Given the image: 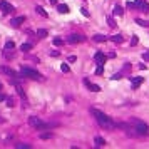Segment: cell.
Segmentation results:
<instances>
[{
	"label": "cell",
	"instance_id": "obj_39",
	"mask_svg": "<svg viewBox=\"0 0 149 149\" xmlns=\"http://www.w3.org/2000/svg\"><path fill=\"white\" fill-rule=\"evenodd\" d=\"M3 122H5V119H3V117H0V124H3Z\"/></svg>",
	"mask_w": 149,
	"mask_h": 149
},
{
	"label": "cell",
	"instance_id": "obj_37",
	"mask_svg": "<svg viewBox=\"0 0 149 149\" xmlns=\"http://www.w3.org/2000/svg\"><path fill=\"white\" fill-rule=\"evenodd\" d=\"M5 99H7V97H5V95L2 94V92H0V101H5Z\"/></svg>",
	"mask_w": 149,
	"mask_h": 149
},
{
	"label": "cell",
	"instance_id": "obj_35",
	"mask_svg": "<svg viewBox=\"0 0 149 149\" xmlns=\"http://www.w3.org/2000/svg\"><path fill=\"white\" fill-rule=\"evenodd\" d=\"M76 59H77L76 55H70V57H69V62H76Z\"/></svg>",
	"mask_w": 149,
	"mask_h": 149
},
{
	"label": "cell",
	"instance_id": "obj_28",
	"mask_svg": "<svg viewBox=\"0 0 149 149\" xmlns=\"http://www.w3.org/2000/svg\"><path fill=\"white\" fill-rule=\"evenodd\" d=\"M60 70H62V72H69V65H67V64H62V65H60Z\"/></svg>",
	"mask_w": 149,
	"mask_h": 149
},
{
	"label": "cell",
	"instance_id": "obj_24",
	"mask_svg": "<svg viewBox=\"0 0 149 149\" xmlns=\"http://www.w3.org/2000/svg\"><path fill=\"white\" fill-rule=\"evenodd\" d=\"M15 147H17V149H30V144H24V143H20V144H15Z\"/></svg>",
	"mask_w": 149,
	"mask_h": 149
},
{
	"label": "cell",
	"instance_id": "obj_5",
	"mask_svg": "<svg viewBox=\"0 0 149 149\" xmlns=\"http://www.w3.org/2000/svg\"><path fill=\"white\" fill-rule=\"evenodd\" d=\"M0 10H2L3 15H9V13L13 12V5L9 3V2H5V0H2V2H0Z\"/></svg>",
	"mask_w": 149,
	"mask_h": 149
},
{
	"label": "cell",
	"instance_id": "obj_7",
	"mask_svg": "<svg viewBox=\"0 0 149 149\" xmlns=\"http://www.w3.org/2000/svg\"><path fill=\"white\" fill-rule=\"evenodd\" d=\"M82 40H84V37L79 35V34H72V35L67 37V42H69V44H79V42H82Z\"/></svg>",
	"mask_w": 149,
	"mask_h": 149
},
{
	"label": "cell",
	"instance_id": "obj_14",
	"mask_svg": "<svg viewBox=\"0 0 149 149\" xmlns=\"http://www.w3.org/2000/svg\"><path fill=\"white\" fill-rule=\"evenodd\" d=\"M111 40L114 42V44H122V42H124V37H122L121 34H117V35H112Z\"/></svg>",
	"mask_w": 149,
	"mask_h": 149
},
{
	"label": "cell",
	"instance_id": "obj_17",
	"mask_svg": "<svg viewBox=\"0 0 149 149\" xmlns=\"http://www.w3.org/2000/svg\"><path fill=\"white\" fill-rule=\"evenodd\" d=\"M136 24L141 27H149V20H143V19H136Z\"/></svg>",
	"mask_w": 149,
	"mask_h": 149
},
{
	"label": "cell",
	"instance_id": "obj_19",
	"mask_svg": "<svg viewBox=\"0 0 149 149\" xmlns=\"http://www.w3.org/2000/svg\"><path fill=\"white\" fill-rule=\"evenodd\" d=\"M20 50H24V52L32 50V44H22V45H20Z\"/></svg>",
	"mask_w": 149,
	"mask_h": 149
},
{
	"label": "cell",
	"instance_id": "obj_34",
	"mask_svg": "<svg viewBox=\"0 0 149 149\" xmlns=\"http://www.w3.org/2000/svg\"><path fill=\"white\" fill-rule=\"evenodd\" d=\"M50 55H52V57H59V52H57V50H52Z\"/></svg>",
	"mask_w": 149,
	"mask_h": 149
},
{
	"label": "cell",
	"instance_id": "obj_9",
	"mask_svg": "<svg viewBox=\"0 0 149 149\" xmlns=\"http://www.w3.org/2000/svg\"><path fill=\"white\" fill-rule=\"evenodd\" d=\"M94 59H95V62H97L99 65H104V62H106V59H107V55H104L102 52H95Z\"/></svg>",
	"mask_w": 149,
	"mask_h": 149
},
{
	"label": "cell",
	"instance_id": "obj_18",
	"mask_svg": "<svg viewBox=\"0 0 149 149\" xmlns=\"http://www.w3.org/2000/svg\"><path fill=\"white\" fill-rule=\"evenodd\" d=\"M122 13H124V9L119 7V5H116L114 7V15H121V17H122Z\"/></svg>",
	"mask_w": 149,
	"mask_h": 149
},
{
	"label": "cell",
	"instance_id": "obj_6",
	"mask_svg": "<svg viewBox=\"0 0 149 149\" xmlns=\"http://www.w3.org/2000/svg\"><path fill=\"white\" fill-rule=\"evenodd\" d=\"M0 72L7 74V76H10V77H20V76H22V74H17L15 70H12L10 67H5V65H0Z\"/></svg>",
	"mask_w": 149,
	"mask_h": 149
},
{
	"label": "cell",
	"instance_id": "obj_36",
	"mask_svg": "<svg viewBox=\"0 0 149 149\" xmlns=\"http://www.w3.org/2000/svg\"><path fill=\"white\" fill-rule=\"evenodd\" d=\"M80 10H82V13H84V15H86V17H89V12H87L86 9H80Z\"/></svg>",
	"mask_w": 149,
	"mask_h": 149
},
{
	"label": "cell",
	"instance_id": "obj_38",
	"mask_svg": "<svg viewBox=\"0 0 149 149\" xmlns=\"http://www.w3.org/2000/svg\"><path fill=\"white\" fill-rule=\"evenodd\" d=\"M49 2H50L52 5H57V0H49Z\"/></svg>",
	"mask_w": 149,
	"mask_h": 149
},
{
	"label": "cell",
	"instance_id": "obj_16",
	"mask_svg": "<svg viewBox=\"0 0 149 149\" xmlns=\"http://www.w3.org/2000/svg\"><path fill=\"white\" fill-rule=\"evenodd\" d=\"M94 42H107V37L106 35H101V34H97V35H94Z\"/></svg>",
	"mask_w": 149,
	"mask_h": 149
},
{
	"label": "cell",
	"instance_id": "obj_10",
	"mask_svg": "<svg viewBox=\"0 0 149 149\" xmlns=\"http://www.w3.org/2000/svg\"><path fill=\"white\" fill-rule=\"evenodd\" d=\"M84 84H86V86H87V89L92 91V92H99V91H101V87H99L97 84H92L89 79H86V80H84Z\"/></svg>",
	"mask_w": 149,
	"mask_h": 149
},
{
	"label": "cell",
	"instance_id": "obj_2",
	"mask_svg": "<svg viewBox=\"0 0 149 149\" xmlns=\"http://www.w3.org/2000/svg\"><path fill=\"white\" fill-rule=\"evenodd\" d=\"M20 74H22V77H27V79H32V80H42V79H44V77H42L37 70L30 69V67H25V65H22Z\"/></svg>",
	"mask_w": 149,
	"mask_h": 149
},
{
	"label": "cell",
	"instance_id": "obj_20",
	"mask_svg": "<svg viewBox=\"0 0 149 149\" xmlns=\"http://www.w3.org/2000/svg\"><path fill=\"white\" fill-rule=\"evenodd\" d=\"M35 10H37L39 15H42V17H49V15H47V12H45V10L42 9V7H35Z\"/></svg>",
	"mask_w": 149,
	"mask_h": 149
},
{
	"label": "cell",
	"instance_id": "obj_31",
	"mask_svg": "<svg viewBox=\"0 0 149 149\" xmlns=\"http://www.w3.org/2000/svg\"><path fill=\"white\" fill-rule=\"evenodd\" d=\"M102 72H104V69H102V65H99L97 70H95V74H97V76H102Z\"/></svg>",
	"mask_w": 149,
	"mask_h": 149
},
{
	"label": "cell",
	"instance_id": "obj_12",
	"mask_svg": "<svg viewBox=\"0 0 149 149\" xmlns=\"http://www.w3.org/2000/svg\"><path fill=\"white\" fill-rule=\"evenodd\" d=\"M131 82H132V89H137V87L144 82V79L143 77H131Z\"/></svg>",
	"mask_w": 149,
	"mask_h": 149
},
{
	"label": "cell",
	"instance_id": "obj_22",
	"mask_svg": "<svg viewBox=\"0 0 149 149\" xmlns=\"http://www.w3.org/2000/svg\"><path fill=\"white\" fill-rule=\"evenodd\" d=\"M37 35H39L40 39L47 37V30H45V29H39V30H37Z\"/></svg>",
	"mask_w": 149,
	"mask_h": 149
},
{
	"label": "cell",
	"instance_id": "obj_33",
	"mask_svg": "<svg viewBox=\"0 0 149 149\" xmlns=\"http://www.w3.org/2000/svg\"><path fill=\"white\" fill-rule=\"evenodd\" d=\"M143 59H144V60H149V50H147V52H144V54H143Z\"/></svg>",
	"mask_w": 149,
	"mask_h": 149
},
{
	"label": "cell",
	"instance_id": "obj_3",
	"mask_svg": "<svg viewBox=\"0 0 149 149\" xmlns=\"http://www.w3.org/2000/svg\"><path fill=\"white\" fill-rule=\"evenodd\" d=\"M29 124L32 127H35V129H49V127H52V124H45L44 121H42L40 117H35V116H32V117H29Z\"/></svg>",
	"mask_w": 149,
	"mask_h": 149
},
{
	"label": "cell",
	"instance_id": "obj_1",
	"mask_svg": "<svg viewBox=\"0 0 149 149\" xmlns=\"http://www.w3.org/2000/svg\"><path fill=\"white\" fill-rule=\"evenodd\" d=\"M91 114L95 117V121L99 122V126L104 127V129H114V127H117V124H116L114 121L109 117V116H106L104 112H101L99 109H94V107H92V109H91Z\"/></svg>",
	"mask_w": 149,
	"mask_h": 149
},
{
	"label": "cell",
	"instance_id": "obj_23",
	"mask_svg": "<svg viewBox=\"0 0 149 149\" xmlns=\"http://www.w3.org/2000/svg\"><path fill=\"white\" fill-rule=\"evenodd\" d=\"M5 102H7V106H9V107L15 106V99H13V97H7V99H5Z\"/></svg>",
	"mask_w": 149,
	"mask_h": 149
},
{
	"label": "cell",
	"instance_id": "obj_26",
	"mask_svg": "<svg viewBox=\"0 0 149 149\" xmlns=\"http://www.w3.org/2000/svg\"><path fill=\"white\" fill-rule=\"evenodd\" d=\"M15 89H17V92H19V95H22V97H25V94H24V89L19 86V84H15Z\"/></svg>",
	"mask_w": 149,
	"mask_h": 149
},
{
	"label": "cell",
	"instance_id": "obj_8",
	"mask_svg": "<svg viewBox=\"0 0 149 149\" xmlns=\"http://www.w3.org/2000/svg\"><path fill=\"white\" fill-rule=\"evenodd\" d=\"M134 5H136L137 9H141L143 12H147L149 10V5H147L146 0H134Z\"/></svg>",
	"mask_w": 149,
	"mask_h": 149
},
{
	"label": "cell",
	"instance_id": "obj_13",
	"mask_svg": "<svg viewBox=\"0 0 149 149\" xmlns=\"http://www.w3.org/2000/svg\"><path fill=\"white\" fill-rule=\"evenodd\" d=\"M57 10H59L60 13H69V5H65V3H59Z\"/></svg>",
	"mask_w": 149,
	"mask_h": 149
},
{
	"label": "cell",
	"instance_id": "obj_25",
	"mask_svg": "<svg viewBox=\"0 0 149 149\" xmlns=\"http://www.w3.org/2000/svg\"><path fill=\"white\" fill-rule=\"evenodd\" d=\"M13 47H15V44H13L12 40H9V42H7V44H5V50H12Z\"/></svg>",
	"mask_w": 149,
	"mask_h": 149
},
{
	"label": "cell",
	"instance_id": "obj_30",
	"mask_svg": "<svg viewBox=\"0 0 149 149\" xmlns=\"http://www.w3.org/2000/svg\"><path fill=\"white\" fill-rule=\"evenodd\" d=\"M137 42H139V39H137V35H134V37L131 39V45H136Z\"/></svg>",
	"mask_w": 149,
	"mask_h": 149
},
{
	"label": "cell",
	"instance_id": "obj_40",
	"mask_svg": "<svg viewBox=\"0 0 149 149\" xmlns=\"http://www.w3.org/2000/svg\"><path fill=\"white\" fill-rule=\"evenodd\" d=\"M0 91H2V82H0Z\"/></svg>",
	"mask_w": 149,
	"mask_h": 149
},
{
	"label": "cell",
	"instance_id": "obj_32",
	"mask_svg": "<svg viewBox=\"0 0 149 149\" xmlns=\"http://www.w3.org/2000/svg\"><path fill=\"white\" fill-rule=\"evenodd\" d=\"M121 77H122V72H121V74H116V76H112V79L117 80V79H121Z\"/></svg>",
	"mask_w": 149,
	"mask_h": 149
},
{
	"label": "cell",
	"instance_id": "obj_15",
	"mask_svg": "<svg viewBox=\"0 0 149 149\" xmlns=\"http://www.w3.org/2000/svg\"><path fill=\"white\" fill-rule=\"evenodd\" d=\"M94 143H95V146H97V147H104V146H106V141L102 139L101 136H97V137H95V139H94Z\"/></svg>",
	"mask_w": 149,
	"mask_h": 149
},
{
	"label": "cell",
	"instance_id": "obj_29",
	"mask_svg": "<svg viewBox=\"0 0 149 149\" xmlns=\"http://www.w3.org/2000/svg\"><path fill=\"white\" fill-rule=\"evenodd\" d=\"M107 24H109L111 27H116V25H117V24L114 22V19H112V17H109V19H107Z\"/></svg>",
	"mask_w": 149,
	"mask_h": 149
},
{
	"label": "cell",
	"instance_id": "obj_11",
	"mask_svg": "<svg viewBox=\"0 0 149 149\" xmlns=\"http://www.w3.org/2000/svg\"><path fill=\"white\" fill-rule=\"evenodd\" d=\"M24 20H25V17H24V15L15 17V19L10 20V25H12V27H20V24H24Z\"/></svg>",
	"mask_w": 149,
	"mask_h": 149
},
{
	"label": "cell",
	"instance_id": "obj_4",
	"mask_svg": "<svg viewBox=\"0 0 149 149\" xmlns=\"http://www.w3.org/2000/svg\"><path fill=\"white\" fill-rule=\"evenodd\" d=\"M134 129H136V132L139 134V136H149V126L144 122H141V121H134Z\"/></svg>",
	"mask_w": 149,
	"mask_h": 149
},
{
	"label": "cell",
	"instance_id": "obj_21",
	"mask_svg": "<svg viewBox=\"0 0 149 149\" xmlns=\"http://www.w3.org/2000/svg\"><path fill=\"white\" fill-rule=\"evenodd\" d=\"M50 137H54V132H42L40 134V139H50Z\"/></svg>",
	"mask_w": 149,
	"mask_h": 149
},
{
	"label": "cell",
	"instance_id": "obj_27",
	"mask_svg": "<svg viewBox=\"0 0 149 149\" xmlns=\"http://www.w3.org/2000/svg\"><path fill=\"white\" fill-rule=\"evenodd\" d=\"M62 44H64L62 39H59V37H55V39H54V45H62Z\"/></svg>",
	"mask_w": 149,
	"mask_h": 149
}]
</instances>
